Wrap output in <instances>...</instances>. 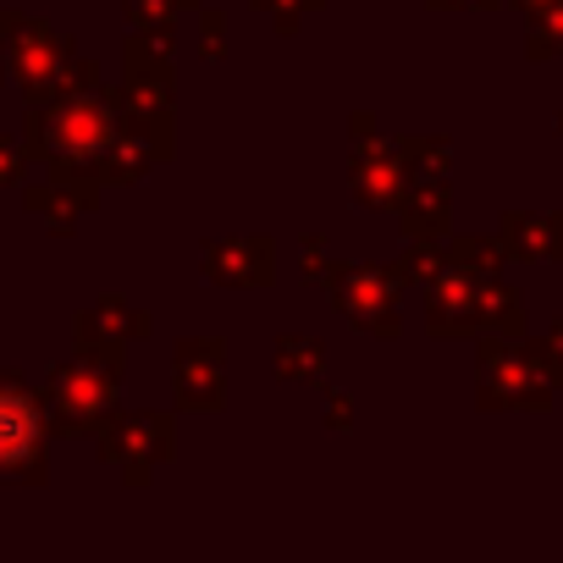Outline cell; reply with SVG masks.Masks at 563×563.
I'll list each match as a JSON object with an SVG mask.
<instances>
[{
  "instance_id": "1",
  "label": "cell",
  "mask_w": 563,
  "mask_h": 563,
  "mask_svg": "<svg viewBox=\"0 0 563 563\" xmlns=\"http://www.w3.org/2000/svg\"><path fill=\"white\" fill-rule=\"evenodd\" d=\"M40 442V420H34V404L18 398V393H0V470L7 464H23Z\"/></svg>"
}]
</instances>
